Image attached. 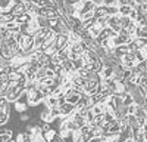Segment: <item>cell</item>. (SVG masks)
Instances as JSON below:
<instances>
[{"mask_svg":"<svg viewBox=\"0 0 147 142\" xmlns=\"http://www.w3.org/2000/svg\"><path fill=\"white\" fill-rule=\"evenodd\" d=\"M27 92H28V90H27ZM43 99H44V96H43V93H41L38 89L28 92L27 101H28V104H30L31 106H37L38 104H41V102H43Z\"/></svg>","mask_w":147,"mask_h":142,"instance_id":"1","label":"cell"},{"mask_svg":"<svg viewBox=\"0 0 147 142\" xmlns=\"http://www.w3.org/2000/svg\"><path fill=\"white\" fill-rule=\"evenodd\" d=\"M59 110H60V117H65V115H69L71 113L75 111V105L65 101L63 104L59 105Z\"/></svg>","mask_w":147,"mask_h":142,"instance_id":"2","label":"cell"},{"mask_svg":"<svg viewBox=\"0 0 147 142\" xmlns=\"http://www.w3.org/2000/svg\"><path fill=\"white\" fill-rule=\"evenodd\" d=\"M131 96H132V99H134V104H137V105H143V104H144L146 96L138 90V86H136V89L131 92Z\"/></svg>","mask_w":147,"mask_h":142,"instance_id":"3","label":"cell"},{"mask_svg":"<svg viewBox=\"0 0 147 142\" xmlns=\"http://www.w3.org/2000/svg\"><path fill=\"white\" fill-rule=\"evenodd\" d=\"M72 139H74V142H91V141H93V136H91V133L82 135V133H80V132H74Z\"/></svg>","mask_w":147,"mask_h":142,"instance_id":"4","label":"cell"},{"mask_svg":"<svg viewBox=\"0 0 147 142\" xmlns=\"http://www.w3.org/2000/svg\"><path fill=\"white\" fill-rule=\"evenodd\" d=\"M56 55L62 59V61H65V59L69 58V47L68 46H63V47H60V49H57Z\"/></svg>","mask_w":147,"mask_h":142,"instance_id":"5","label":"cell"},{"mask_svg":"<svg viewBox=\"0 0 147 142\" xmlns=\"http://www.w3.org/2000/svg\"><path fill=\"white\" fill-rule=\"evenodd\" d=\"M94 24H96V18L94 16L93 18H88V19H82L81 21V28L82 30H90Z\"/></svg>","mask_w":147,"mask_h":142,"instance_id":"6","label":"cell"},{"mask_svg":"<svg viewBox=\"0 0 147 142\" xmlns=\"http://www.w3.org/2000/svg\"><path fill=\"white\" fill-rule=\"evenodd\" d=\"M112 76H113V68L112 67H103L100 77L102 79H112Z\"/></svg>","mask_w":147,"mask_h":142,"instance_id":"7","label":"cell"},{"mask_svg":"<svg viewBox=\"0 0 147 142\" xmlns=\"http://www.w3.org/2000/svg\"><path fill=\"white\" fill-rule=\"evenodd\" d=\"M49 106H50V108H52V106H57L59 105V101H57V96H53V95H50V96H47V98H44L43 99Z\"/></svg>","mask_w":147,"mask_h":142,"instance_id":"8","label":"cell"},{"mask_svg":"<svg viewBox=\"0 0 147 142\" xmlns=\"http://www.w3.org/2000/svg\"><path fill=\"white\" fill-rule=\"evenodd\" d=\"M118 10H119V15H129V12L132 10V6L131 5H119L118 6Z\"/></svg>","mask_w":147,"mask_h":142,"instance_id":"9","label":"cell"},{"mask_svg":"<svg viewBox=\"0 0 147 142\" xmlns=\"http://www.w3.org/2000/svg\"><path fill=\"white\" fill-rule=\"evenodd\" d=\"M13 104H15V110H16L18 113H25L27 108H28V105H27V104H24V102H21L19 99L15 101Z\"/></svg>","mask_w":147,"mask_h":142,"instance_id":"10","label":"cell"},{"mask_svg":"<svg viewBox=\"0 0 147 142\" xmlns=\"http://www.w3.org/2000/svg\"><path fill=\"white\" fill-rule=\"evenodd\" d=\"M5 25H6V28H7L10 33H18V31H19V24H16L15 21H12V22H6Z\"/></svg>","mask_w":147,"mask_h":142,"instance_id":"11","label":"cell"},{"mask_svg":"<svg viewBox=\"0 0 147 142\" xmlns=\"http://www.w3.org/2000/svg\"><path fill=\"white\" fill-rule=\"evenodd\" d=\"M122 104H124L125 106H128V105L134 104V99H132V96H131V93L125 92L124 95H122Z\"/></svg>","mask_w":147,"mask_h":142,"instance_id":"12","label":"cell"},{"mask_svg":"<svg viewBox=\"0 0 147 142\" xmlns=\"http://www.w3.org/2000/svg\"><path fill=\"white\" fill-rule=\"evenodd\" d=\"M56 133H57V132H56L55 129H49L47 132H44V133H43V138H44L47 142H50V141H52V139L56 136Z\"/></svg>","mask_w":147,"mask_h":142,"instance_id":"13","label":"cell"},{"mask_svg":"<svg viewBox=\"0 0 147 142\" xmlns=\"http://www.w3.org/2000/svg\"><path fill=\"white\" fill-rule=\"evenodd\" d=\"M140 80H141V76H140V74H137V73H132V74H131V77H129L127 81H129V83H132V85L138 86V85H140Z\"/></svg>","mask_w":147,"mask_h":142,"instance_id":"14","label":"cell"},{"mask_svg":"<svg viewBox=\"0 0 147 142\" xmlns=\"http://www.w3.org/2000/svg\"><path fill=\"white\" fill-rule=\"evenodd\" d=\"M119 10H118V6L115 5H110V6H106V15L110 16V15H118Z\"/></svg>","mask_w":147,"mask_h":142,"instance_id":"15","label":"cell"},{"mask_svg":"<svg viewBox=\"0 0 147 142\" xmlns=\"http://www.w3.org/2000/svg\"><path fill=\"white\" fill-rule=\"evenodd\" d=\"M72 65H74V70H75V71H78L80 68H82V67H84V61H82V58H81V56H78L77 59H74V61H72Z\"/></svg>","mask_w":147,"mask_h":142,"instance_id":"16","label":"cell"},{"mask_svg":"<svg viewBox=\"0 0 147 142\" xmlns=\"http://www.w3.org/2000/svg\"><path fill=\"white\" fill-rule=\"evenodd\" d=\"M12 138V130H5V132L0 133V142H7L9 139Z\"/></svg>","mask_w":147,"mask_h":142,"instance_id":"17","label":"cell"},{"mask_svg":"<svg viewBox=\"0 0 147 142\" xmlns=\"http://www.w3.org/2000/svg\"><path fill=\"white\" fill-rule=\"evenodd\" d=\"M131 21H132V19H131L128 15H121V25L124 27V28H127V27L129 25Z\"/></svg>","mask_w":147,"mask_h":142,"instance_id":"18","label":"cell"},{"mask_svg":"<svg viewBox=\"0 0 147 142\" xmlns=\"http://www.w3.org/2000/svg\"><path fill=\"white\" fill-rule=\"evenodd\" d=\"M100 31H102V28H100V27H97L96 24H94V25H93V27H91V28L88 30V33H90V34L93 36L94 39H96V37H99V34H100Z\"/></svg>","mask_w":147,"mask_h":142,"instance_id":"19","label":"cell"},{"mask_svg":"<svg viewBox=\"0 0 147 142\" xmlns=\"http://www.w3.org/2000/svg\"><path fill=\"white\" fill-rule=\"evenodd\" d=\"M134 53H136V59H137V62H140V61H144V59H146V53H144V51H143V49L134 51Z\"/></svg>","mask_w":147,"mask_h":142,"instance_id":"20","label":"cell"},{"mask_svg":"<svg viewBox=\"0 0 147 142\" xmlns=\"http://www.w3.org/2000/svg\"><path fill=\"white\" fill-rule=\"evenodd\" d=\"M90 130H91L90 123H85L84 126H81V127H80L78 132H80V133H82V135H88V133H90Z\"/></svg>","mask_w":147,"mask_h":142,"instance_id":"21","label":"cell"},{"mask_svg":"<svg viewBox=\"0 0 147 142\" xmlns=\"http://www.w3.org/2000/svg\"><path fill=\"white\" fill-rule=\"evenodd\" d=\"M9 115H10V114L0 111V126H3V124H6V123L9 122Z\"/></svg>","mask_w":147,"mask_h":142,"instance_id":"22","label":"cell"},{"mask_svg":"<svg viewBox=\"0 0 147 142\" xmlns=\"http://www.w3.org/2000/svg\"><path fill=\"white\" fill-rule=\"evenodd\" d=\"M50 114H52V117H53V120H55V118H60L59 105H57V106H52V108H50Z\"/></svg>","mask_w":147,"mask_h":142,"instance_id":"23","label":"cell"},{"mask_svg":"<svg viewBox=\"0 0 147 142\" xmlns=\"http://www.w3.org/2000/svg\"><path fill=\"white\" fill-rule=\"evenodd\" d=\"M132 141H134V142H146V139H144V133H143V132L134 133V135H132Z\"/></svg>","mask_w":147,"mask_h":142,"instance_id":"24","label":"cell"},{"mask_svg":"<svg viewBox=\"0 0 147 142\" xmlns=\"http://www.w3.org/2000/svg\"><path fill=\"white\" fill-rule=\"evenodd\" d=\"M43 132H41V126H38V124H35V126H32V129H31V135H41Z\"/></svg>","mask_w":147,"mask_h":142,"instance_id":"25","label":"cell"},{"mask_svg":"<svg viewBox=\"0 0 147 142\" xmlns=\"http://www.w3.org/2000/svg\"><path fill=\"white\" fill-rule=\"evenodd\" d=\"M140 86L147 92V76H143V77H141V80H140Z\"/></svg>","mask_w":147,"mask_h":142,"instance_id":"26","label":"cell"},{"mask_svg":"<svg viewBox=\"0 0 147 142\" xmlns=\"http://www.w3.org/2000/svg\"><path fill=\"white\" fill-rule=\"evenodd\" d=\"M93 118H94V113L90 110L87 113V115H85V120H87V123H90V122H93Z\"/></svg>","mask_w":147,"mask_h":142,"instance_id":"27","label":"cell"},{"mask_svg":"<svg viewBox=\"0 0 147 142\" xmlns=\"http://www.w3.org/2000/svg\"><path fill=\"white\" fill-rule=\"evenodd\" d=\"M46 77L53 79V77H55V71H53V70H50V68H46Z\"/></svg>","mask_w":147,"mask_h":142,"instance_id":"28","label":"cell"},{"mask_svg":"<svg viewBox=\"0 0 147 142\" xmlns=\"http://www.w3.org/2000/svg\"><path fill=\"white\" fill-rule=\"evenodd\" d=\"M127 110H128V114H134L136 113V104H131L127 106Z\"/></svg>","mask_w":147,"mask_h":142,"instance_id":"29","label":"cell"},{"mask_svg":"<svg viewBox=\"0 0 147 142\" xmlns=\"http://www.w3.org/2000/svg\"><path fill=\"white\" fill-rule=\"evenodd\" d=\"M27 120H30V114H27V113H21V122H27Z\"/></svg>","mask_w":147,"mask_h":142,"instance_id":"30","label":"cell"},{"mask_svg":"<svg viewBox=\"0 0 147 142\" xmlns=\"http://www.w3.org/2000/svg\"><path fill=\"white\" fill-rule=\"evenodd\" d=\"M49 129H50V123H44V124L41 126V132L44 133V132H47ZM43 133H41V135H43Z\"/></svg>","mask_w":147,"mask_h":142,"instance_id":"31","label":"cell"},{"mask_svg":"<svg viewBox=\"0 0 147 142\" xmlns=\"http://www.w3.org/2000/svg\"><path fill=\"white\" fill-rule=\"evenodd\" d=\"M7 142H16V141H15V138H10V139H9Z\"/></svg>","mask_w":147,"mask_h":142,"instance_id":"32","label":"cell"},{"mask_svg":"<svg viewBox=\"0 0 147 142\" xmlns=\"http://www.w3.org/2000/svg\"><path fill=\"white\" fill-rule=\"evenodd\" d=\"M97 2H99V3H103V0H97Z\"/></svg>","mask_w":147,"mask_h":142,"instance_id":"33","label":"cell"},{"mask_svg":"<svg viewBox=\"0 0 147 142\" xmlns=\"http://www.w3.org/2000/svg\"><path fill=\"white\" fill-rule=\"evenodd\" d=\"M146 124H147V122H146Z\"/></svg>","mask_w":147,"mask_h":142,"instance_id":"34","label":"cell"}]
</instances>
